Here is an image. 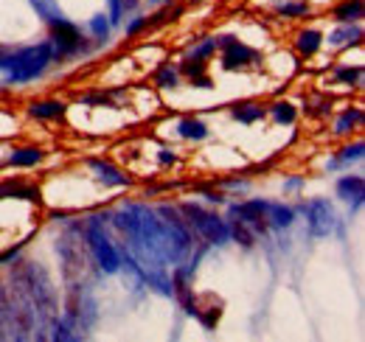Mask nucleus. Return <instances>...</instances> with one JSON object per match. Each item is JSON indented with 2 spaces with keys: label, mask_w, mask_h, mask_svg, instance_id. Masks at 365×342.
<instances>
[{
  "label": "nucleus",
  "mask_w": 365,
  "mask_h": 342,
  "mask_svg": "<svg viewBox=\"0 0 365 342\" xmlns=\"http://www.w3.org/2000/svg\"><path fill=\"white\" fill-rule=\"evenodd\" d=\"M51 65H56V62H53V48H51L48 40L46 43L17 48V51L0 45V73L6 76V85H31V82L46 76Z\"/></svg>",
  "instance_id": "obj_1"
},
{
  "label": "nucleus",
  "mask_w": 365,
  "mask_h": 342,
  "mask_svg": "<svg viewBox=\"0 0 365 342\" xmlns=\"http://www.w3.org/2000/svg\"><path fill=\"white\" fill-rule=\"evenodd\" d=\"M110 216V214H107ZM107 216L96 214V216H88L85 222H82V239H85V244H88V253H91L93 264L98 266V272L101 275H115L118 269H121V256H118V247L110 242V236H107Z\"/></svg>",
  "instance_id": "obj_2"
},
{
  "label": "nucleus",
  "mask_w": 365,
  "mask_h": 342,
  "mask_svg": "<svg viewBox=\"0 0 365 342\" xmlns=\"http://www.w3.org/2000/svg\"><path fill=\"white\" fill-rule=\"evenodd\" d=\"M180 208L185 224L194 230L197 239H202L208 247H225L230 242V227L228 219H222L220 214L202 208L200 202H182L178 205Z\"/></svg>",
  "instance_id": "obj_3"
},
{
  "label": "nucleus",
  "mask_w": 365,
  "mask_h": 342,
  "mask_svg": "<svg viewBox=\"0 0 365 342\" xmlns=\"http://www.w3.org/2000/svg\"><path fill=\"white\" fill-rule=\"evenodd\" d=\"M214 45L220 51V68L225 73H245V71H256L262 68L264 56L259 48L247 45L245 40H239L236 34H217Z\"/></svg>",
  "instance_id": "obj_4"
},
{
  "label": "nucleus",
  "mask_w": 365,
  "mask_h": 342,
  "mask_svg": "<svg viewBox=\"0 0 365 342\" xmlns=\"http://www.w3.org/2000/svg\"><path fill=\"white\" fill-rule=\"evenodd\" d=\"M48 43L53 48V62H71L79 56H88L96 45L82 37V28L73 20H65L59 26L48 28Z\"/></svg>",
  "instance_id": "obj_5"
},
{
  "label": "nucleus",
  "mask_w": 365,
  "mask_h": 342,
  "mask_svg": "<svg viewBox=\"0 0 365 342\" xmlns=\"http://www.w3.org/2000/svg\"><path fill=\"white\" fill-rule=\"evenodd\" d=\"M301 211L307 216V233H309V239H326V236H331L340 227V216L334 211V205L329 200H323V197H315V200L304 202Z\"/></svg>",
  "instance_id": "obj_6"
},
{
  "label": "nucleus",
  "mask_w": 365,
  "mask_h": 342,
  "mask_svg": "<svg viewBox=\"0 0 365 342\" xmlns=\"http://www.w3.org/2000/svg\"><path fill=\"white\" fill-rule=\"evenodd\" d=\"M264 208H267V200H245V202H233L228 205V219H236L242 224H247L256 236H267L270 227L264 222Z\"/></svg>",
  "instance_id": "obj_7"
},
{
  "label": "nucleus",
  "mask_w": 365,
  "mask_h": 342,
  "mask_svg": "<svg viewBox=\"0 0 365 342\" xmlns=\"http://www.w3.org/2000/svg\"><path fill=\"white\" fill-rule=\"evenodd\" d=\"M334 194L340 202L349 205V214H360L365 202V177L363 174H343L337 182H334Z\"/></svg>",
  "instance_id": "obj_8"
},
{
  "label": "nucleus",
  "mask_w": 365,
  "mask_h": 342,
  "mask_svg": "<svg viewBox=\"0 0 365 342\" xmlns=\"http://www.w3.org/2000/svg\"><path fill=\"white\" fill-rule=\"evenodd\" d=\"M85 166L93 171V177L104 185V188H130L133 185V177L124 169H118L115 163L104 160V157H88Z\"/></svg>",
  "instance_id": "obj_9"
},
{
  "label": "nucleus",
  "mask_w": 365,
  "mask_h": 342,
  "mask_svg": "<svg viewBox=\"0 0 365 342\" xmlns=\"http://www.w3.org/2000/svg\"><path fill=\"white\" fill-rule=\"evenodd\" d=\"M46 160V149L37 143H26V146H14L6 157L9 169H37Z\"/></svg>",
  "instance_id": "obj_10"
},
{
  "label": "nucleus",
  "mask_w": 365,
  "mask_h": 342,
  "mask_svg": "<svg viewBox=\"0 0 365 342\" xmlns=\"http://www.w3.org/2000/svg\"><path fill=\"white\" fill-rule=\"evenodd\" d=\"M230 118L242 127H253V124H262L267 118V104L262 101H236L228 107Z\"/></svg>",
  "instance_id": "obj_11"
},
{
  "label": "nucleus",
  "mask_w": 365,
  "mask_h": 342,
  "mask_svg": "<svg viewBox=\"0 0 365 342\" xmlns=\"http://www.w3.org/2000/svg\"><path fill=\"white\" fill-rule=\"evenodd\" d=\"M365 157V143L363 140H351L346 146H340L329 160H326V171H343L354 163H363Z\"/></svg>",
  "instance_id": "obj_12"
},
{
  "label": "nucleus",
  "mask_w": 365,
  "mask_h": 342,
  "mask_svg": "<svg viewBox=\"0 0 365 342\" xmlns=\"http://www.w3.org/2000/svg\"><path fill=\"white\" fill-rule=\"evenodd\" d=\"M295 216L298 211L292 205H284V202H275V200H267V208H264V222L273 233H284L295 224Z\"/></svg>",
  "instance_id": "obj_13"
},
{
  "label": "nucleus",
  "mask_w": 365,
  "mask_h": 342,
  "mask_svg": "<svg viewBox=\"0 0 365 342\" xmlns=\"http://www.w3.org/2000/svg\"><path fill=\"white\" fill-rule=\"evenodd\" d=\"M29 115L34 121H62L68 115V104L62 98H37L29 104Z\"/></svg>",
  "instance_id": "obj_14"
},
{
  "label": "nucleus",
  "mask_w": 365,
  "mask_h": 342,
  "mask_svg": "<svg viewBox=\"0 0 365 342\" xmlns=\"http://www.w3.org/2000/svg\"><path fill=\"white\" fill-rule=\"evenodd\" d=\"M323 43H326V37L320 34L318 28H298V31H295V40H292V45H295V51H298L301 59L318 56Z\"/></svg>",
  "instance_id": "obj_15"
},
{
  "label": "nucleus",
  "mask_w": 365,
  "mask_h": 342,
  "mask_svg": "<svg viewBox=\"0 0 365 342\" xmlns=\"http://www.w3.org/2000/svg\"><path fill=\"white\" fill-rule=\"evenodd\" d=\"M175 132H178V138L188 140V143H202V140L211 138V127H208L202 118H194V115L180 118V121L175 124Z\"/></svg>",
  "instance_id": "obj_16"
},
{
  "label": "nucleus",
  "mask_w": 365,
  "mask_h": 342,
  "mask_svg": "<svg viewBox=\"0 0 365 342\" xmlns=\"http://www.w3.org/2000/svg\"><path fill=\"white\" fill-rule=\"evenodd\" d=\"M273 11L281 20H309L315 14V6L309 0H275Z\"/></svg>",
  "instance_id": "obj_17"
},
{
  "label": "nucleus",
  "mask_w": 365,
  "mask_h": 342,
  "mask_svg": "<svg viewBox=\"0 0 365 342\" xmlns=\"http://www.w3.org/2000/svg\"><path fill=\"white\" fill-rule=\"evenodd\" d=\"M329 45H331V48L363 45V26H360V23H337V28L329 31Z\"/></svg>",
  "instance_id": "obj_18"
},
{
  "label": "nucleus",
  "mask_w": 365,
  "mask_h": 342,
  "mask_svg": "<svg viewBox=\"0 0 365 342\" xmlns=\"http://www.w3.org/2000/svg\"><path fill=\"white\" fill-rule=\"evenodd\" d=\"M363 121H365L363 107H346V110L337 115V121H334V135H337V138H351L354 132L363 129Z\"/></svg>",
  "instance_id": "obj_19"
},
{
  "label": "nucleus",
  "mask_w": 365,
  "mask_h": 342,
  "mask_svg": "<svg viewBox=\"0 0 365 342\" xmlns=\"http://www.w3.org/2000/svg\"><path fill=\"white\" fill-rule=\"evenodd\" d=\"M329 14L334 23H363L365 0H340Z\"/></svg>",
  "instance_id": "obj_20"
},
{
  "label": "nucleus",
  "mask_w": 365,
  "mask_h": 342,
  "mask_svg": "<svg viewBox=\"0 0 365 342\" xmlns=\"http://www.w3.org/2000/svg\"><path fill=\"white\" fill-rule=\"evenodd\" d=\"M267 115L273 118L278 127H292L298 121V107L289 98H275V101L267 104Z\"/></svg>",
  "instance_id": "obj_21"
},
{
  "label": "nucleus",
  "mask_w": 365,
  "mask_h": 342,
  "mask_svg": "<svg viewBox=\"0 0 365 342\" xmlns=\"http://www.w3.org/2000/svg\"><path fill=\"white\" fill-rule=\"evenodd\" d=\"M363 65H334V71H331V82L340 87H349V90H357V87H363Z\"/></svg>",
  "instance_id": "obj_22"
},
{
  "label": "nucleus",
  "mask_w": 365,
  "mask_h": 342,
  "mask_svg": "<svg viewBox=\"0 0 365 342\" xmlns=\"http://www.w3.org/2000/svg\"><path fill=\"white\" fill-rule=\"evenodd\" d=\"M29 6L37 11V17L46 23L48 28H51V26H59V23L68 20V14L62 11V6H59L56 0H29Z\"/></svg>",
  "instance_id": "obj_23"
},
{
  "label": "nucleus",
  "mask_w": 365,
  "mask_h": 342,
  "mask_svg": "<svg viewBox=\"0 0 365 342\" xmlns=\"http://www.w3.org/2000/svg\"><path fill=\"white\" fill-rule=\"evenodd\" d=\"M152 85L158 87V90H178L182 85V76L180 71H178V65H172V62L158 65V71L152 73Z\"/></svg>",
  "instance_id": "obj_24"
},
{
  "label": "nucleus",
  "mask_w": 365,
  "mask_h": 342,
  "mask_svg": "<svg viewBox=\"0 0 365 342\" xmlns=\"http://www.w3.org/2000/svg\"><path fill=\"white\" fill-rule=\"evenodd\" d=\"M138 3L140 0H107V20H110V26L113 28L124 26V17L135 11Z\"/></svg>",
  "instance_id": "obj_25"
},
{
  "label": "nucleus",
  "mask_w": 365,
  "mask_h": 342,
  "mask_svg": "<svg viewBox=\"0 0 365 342\" xmlns=\"http://www.w3.org/2000/svg\"><path fill=\"white\" fill-rule=\"evenodd\" d=\"M228 227H230V242H236V244L245 247V250H253V247H256L259 236H256L247 224H242V222H236V219H228Z\"/></svg>",
  "instance_id": "obj_26"
},
{
  "label": "nucleus",
  "mask_w": 365,
  "mask_h": 342,
  "mask_svg": "<svg viewBox=\"0 0 365 342\" xmlns=\"http://www.w3.org/2000/svg\"><path fill=\"white\" fill-rule=\"evenodd\" d=\"M88 31L93 34V40H96V48L107 43V40H110V34H113V26H110L107 14H96V17H91V23H88Z\"/></svg>",
  "instance_id": "obj_27"
},
{
  "label": "nucleus",
  "mask_w": 365,
  "mask_h": 342,
  "mask_svg": "<svg viewBox=\"0 0 365 342\" xmlns=\"http://www.w3.org/2000/svg\"><path fill=\"white\" fill-rule=\"evenodd\" d=\"M51 340H56V342H76V340H82V334H76V328L62 317V320H56L53 326H51V334H48Z\"/></svg>",
  "instance_id": "obj_28"
},
{
  "label": "nucleus",
  "mask_w": 365,
  "mask_h": 342,
  "mask_svg": "<svg viewBox=\"0 0 365 342\" xmlns=\"http://www.w3.org/2000/svg\"><path fill=\"white\" fill-rule=\"evenodd\" d=\"M331 110H334V101H331L329 95H320L315 101L307 98V113H312V115H318V118H329Z\"/></svg>",
  "instance_id": "obj_29"
},
{
  "label": "nucleus",
  "mask_w": 365,
  "mask_h": 342,
  "mask_svg": "<svg viewBox=\"0 0 365 342\" xmlns=\"http://www.w3.org/2000/svg\"><path fill=\"white\" fill-rule=\"evenodd\" d=\"M149 26H152V17H140V14H138V17H133V20L124 26V34H127V40H135L138 34L146 31Z\"/></svg>",
  "instance_id": "obj_30"
},
{
  "label": "nucleus",
  "mask_w": 365,
  "mask_h": 342,
  "mask_svg": "<svg viewBox=\"0 0 365 342\" xmlns=\"http://www.w3.org/2000/svg\"><path fill=\"white\" fill-rule=\"evenodd\" d=\"M178 160H180V157H178L175 149H169V146H160V149H158V166H160V169H172V166H178Z\"/></svg>",
  "instance_id": "obj_31"
},
{
  "label": "nucleus",
  "mask_w": 365,
  "mask_h": 342,
  "mask_svg": "<svg viewBox=\"0 0 365 342\" xmlns=\"http://www.w3.org/2000/svg\"><path fill=\"white\" fill-rule=\"evenodd\" d=\"M217 188L220 191H247L250 188V180H245V177H228V180L217 182Z\"/></svg>",
  "instance_id": "obj_32"
},
{
  "label": "nucleus",
  "mask_w": 365,
  "mask_h": 342,
  "mask_svg": "<svg viewBox=\"0 0 365 342\" xmlns=\"http://www.w3.org/2000/svg\"><path fill=\"white\" fill-rule=\"evenodd\" d=\"M20 253H23V242H20L17 247H9L6 253H0V266H6V264H14V261L20 258Z\"/></svg>",
  "instance_id": "obj_33"
},
{
  "label": "nucleus",
  "mask_w": 365,
  "mask_h": 342,
  "mask_svg": "<svg viewBox=\"0 0 365 342\" xmlns=\"http://www.w3.org/2000/svg\"><path fill=\"white\" fill-rule=\"evenodd\" d=\"M304 185V177H289L287 182H284V191H298Z\"/></svg>",
  "instance_id": "obj_34"
},
{
  "label": "nucleus",
  "mask_w": 365,
  "mask_h": 342,
  "mask_svg": "<svg viewBox=\"0 0 365 342\" xmlns=\"http://www.w3.org/2000/svg\"><path fill=\"white\" fill-rule=\"evenodd\" d=\"M149 6H169V3H175V0H146Z\"/></svg>",
  "instance_id": "obj_35"
}]
</instances>
